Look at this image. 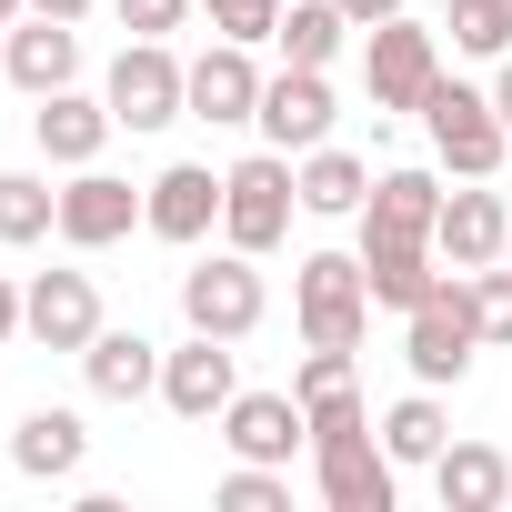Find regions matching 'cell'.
I'll return each mask as SVG.
<instances>
[{"instance_id": "obj_1", "label": "cell", "mask_w": 512, "mask_h": 512, "mask_svg": "<svg viewBox=\"0 0 512 512\" xmlns=\"http://www.w3.org/2000/svg\"><path fill=\"white\" fill-rule=\"evenodd\" d=\"M292 211H302V171H292V151H251V161H231L221 171V241L231 251H251V262H262V251H282L292 241Z\"/></svg>"}, {"instance_id": "obj_2", "label": "cell", "mask_w": 512, "mask_h": 512, "mask_svg": "<svg viewBox=\"0 0 512 512\" xmlns=\"http://www.w3.org/2000/svg\"><path fill=\"white\" fill-rule=\"evenodd\" d=\"M422 131H432V151H442V171L452 181H492L502 161H512V121L492 111V91H472V81H432V101H422Z\"/></svg>"}, {"instance_id": "obj_3", "label": "cell", "mask_w": 512, "mask_h": 512, "mask_svg": "<svg viewBox=\"0 0 512 512\" xmlns=\"http://www.w3.org/2000/svg\"><path fill=\"white\" fill-rule=\"evenodd\" d=\"M292 312H302V342L362 352V332H372V282H362V251H302V262H292Z\"/></svg>"}, {"instance_id": "obj_4", "label": "cell", "mask_w": 512, "mask_h": 512, "mask_svg": "<svg viewBox=\"0 0 512 512\" xmlns=\"http://www.w3.org/2000/svg\"><path fill=\"white\" fill-rule=\"evenodd\" d=\"M101 101L121 131H171V121H191V61L171 41H121V61L101 71Z\"/></svg>"}, {"instance_id": "obj_5", "label": "cell", "mask_w": 512, "mask_h": 512, "mask_svg": "<svg viewBox=\"0 0 512 512\" xmlns=\"http://www.w3.org/2000/svg\"><path fill=\"white\" fill-rule=\"evenodd\" d=\"M262 312H272V292H262V262L251 251H211V262H191L181 272V322L191 332H211V342H251L262 332Z\"/></svg>"}, {"instance_id": "obj_6", "label": "cell", "mask_w": 512, "mask_h": 512, "mask_svg": "<svg viewBox=\"0 0 512 512\" xmlns=\"http://www.w3.org/2000/svg\"><path fill=\"white\" fill-rule=\"evenodd\" d=\"M432 81H442V41L412 11H392V21L362 31V91H372V111H422Z\"/></svg>"}, {"instance_id": "obj_7", "label": "cell", "mask_w": 512, "mask_h": 512, "mask_svg": "<svg viewBox=\"0 0 512 512\" xmlns=\"http://www.w3.org/2000/svg\"><path fill=\"white\" fill-rule=\"evenodd\" d=\"M472 352H482V322H472V282L462 272H442V292L422 302V312H402V362H412V382H462L472 372Z\"/></svg>"}, {"instance_id": "obj_8", "label": "cell", "mask_w": 512, "mask_h": 512, "mask_svg": "<svg viewBox=\"0 0 512 512\" xmlns=\"http://www.w3.org/2000/svg\"><path fill=\"white\" fill-rule=\"evenodd\" d=\"M372 432H382V422L312 442V482H322V502H332V512H392V492H402V462H392Z\"/></svg>"}, {"instance_id": "obj_9", "label": "cell", "mask_w": 512, "mask_h": 512, "mask_svg": "<svg viewBox=\"0 0 512 512\" xmlns=\"http://www.w3.org/2000/svg\"><path fill=\"white\" fill-rule=\"evenodd\" d=\"M141 231L171 241V251L211 241V231H221V171H211V161H171V171H151V181H141Z\"/></svg>"}, {"instance_id": "obj_10", "label": "cell", "mask_w": 512, "mask_h": 512, "mask_svg": "<svg viewBox=\"0 0 512 512\" xmlns=\"http://www.w3.org/2000/svg\"><path fill=\"white\" fill-rule=\"evenodd\" d=\"M221 442H231V462H282L292 472V452H312V412H302V392H231Z\"/></svg>"}, {"instance_id": "obj_11", "label": "cell", "mask_w": 512, "mask_h": 512, "mask_svg": "<svg viewBox=\"0 0 512 512\" xmlns=\"http://www.w3.org/2000/svg\"><path fill=\"white\" fill-rule=\"evenodd\" d=\"M251 121H262V141H272V151H292V161H302V151H322V141H332V121H342V111H332V71H292V61H282V71L262 81V111H251Z\"/></svg>"}, {"instance_id": "obj_12", "label": "cell", "mask_w": 512, "mask_h": 512, "mask_svg": "<svg viewBox=\"0 0 512 512\" xmlns=\"http://www.w3.org/2000/svg\"><path fill=\"white\" fill-rule=\"evenodd\" d=\"M131 231H141V191H131L121 171L91 161V171L61 181V241H71V251H111V241H131Z\"/></svg>"}, {"instance_id": "obj_13", "label": "cell", "mask_w": 512, "mask_h": 512, "mask_svg": "<svg viewBox=\"0 0 512 512\" xmlns=\"http://www.w3.org/2000/svg\"><path fill=\"white\" fill-rule=\"evenodd\" d=\"M101 332V292H91V272H31L21 282V342H41V352H81Z\"/></svg>"}, {"instance_id": "obj_14", "label": "cell", "mask_w": 512, "mask_h": 512, "mask_svg": "<svg viewBox=\"0 0 512 512\" xmlns=\"http://www.w3.org/2000/svg\"><path fill=\"white\" fill-rule=\"evenodd\" d=\"M502 241H512V201H502L492 181H462V191H442L432 251H442L452 272H482V262H502Z\"/></svg>"}, {"instance_id": "obj_15", "label": "cell", "mask_w": 512, "mask_h": 512, "mask_svg": "<svg viewBox=\"0 0 512 512\" xmlns=\"http://www.w3.org/2000/svg\"><path fill=\"white\" fill-rule=\"evenodd\" d=\"M0 71H11L31 101H51V91H71L81 81V21H51V11H21L11 21V41H0Z\"/></svg>"}, {"instance_id": "obj_16", "label": "cell", "mask_w": 512, "mask_h": 512, "mask_svg": "<svg viewBox=\"0 0 512 512\" xmlns=\"http://www.w3.org/2000/svg\"><path fill=\"white\" fill-rule=\"evenodd\" d=\"M111 101H91V91H51V101H31V141H41V161L51 171H91L101 151H111Z\"/></svg>"}, {"instance_id": "obj_17", "label": "cell", "mask_w": 512, "mask_h": 512, "mask_svg": "<svg viewBox=\"0 0 512 512\" xmlns=\"http://www.w3.org/2000/svg\"><path fill=\"white\" fill-rule=\"evenodd\" d=\"M262 61H251V41H211L201 61H191V121H211V131H231V121H251L262 111Z\"/></svg>"}, {"instance_id": "obj_18", "label": "cell", "mask_w": 512, "mask_h": 512, "mask_svg": "<svg viewBox=\"0 0 512 512\" xmlns=\"http://www.w3.org/2000/svg\"><path fill=\"white\" fill-rule=\"evenodd\" d=\"M241 392V372H231V342H211V332H191L181 352H161V402L181 412V422H221V402Z\"/></svg>"}, {"instance_id": "obj_19", "label": "cell", "mask_w": 512, "mask_h": 512, "mask_svg": "<svg viewBox=\"0 0 512 512\" xmlns=\"http://www.w3.org/2000/svg\"><path fill=\"white\" fill-rule=\"evenodd\" d=\"M442 251L432 241H382V231H362V282H372V312H422L432 292H442Z\"/></svg>"}, {"instance_id": "obj_20", "label": "cell", "mask_w": 512, "mask_h": 512, "mask_svg": "<svg viewBox=\"0 0 512 512\" xmlns=\"http://www.w3.org/2000/svg\"><path fill=\"white\" fill-rule=\"evenodd\" d=\"M81 462H91V422L81 412H21L11 422V472L21 482H81Z\"/></svg>"}, {"instance_id": "obj_21", "label": "cell", "mask_w": 512, "mask_h": 512, "mask_svg": "<svg viewBox=\"0 0 512 512\" xmlns=\"http://www.w3.org/2000/svg\"><path fill=\"white\" fill-rule=\"evenodd\" d=\"M81 382L101 392V402H141V392H161V342L151 332H91L81 342Z\"/></svg>"}, {"instance_id": "obj_22", "label": "cell", "mask_w": 512, "mask_h": 512, "mask_svg": "<svg viewBox=\"0 0 512 512\" xmlns=\"http://www.w3.org/2000/svg\"><path fill=\"white\" fill-rule=\"evenodd\" d=\"M432 492H442V512H502L512 502V452L502 442H442Z\"/></svg>"}, {"instance_id": "obj_23", "label": "cell", "mask_w": 512, "mask_h": 512, "mask_svg": "<svg viewBox=\"0 0 512 512\" xmlns=\"http://www.w3.org/2000/svg\"><path fill=\"white\" fill-rule=\"evenodd\" d=\"M432 221H442V181L432 171H382L372 201H362V231H382V241H432Z\"/></svg>"}, {"instance_id": "obj_24", "label": "cell", "mask_w": 512, "mask_h": 512, "mask_svg": "<svg viewBox=\"0 0 512 512\" xmlns=\"http://www.w3.org/2000/svg\"><path fill=\"white\" fill-rule=\"evenodd\" d=\"M442 442H452V412H442V392H432V382H412V392L382 412V452H392L402 472H432V462H442Z\"/></svg>"}, {"instance_id": "obj_25", "label": "cell", "mask_w": 512, "mask_h": 512, "mask_svg": "<svg viewBox=\"0 0 512 512\" xmlns=\"http://www.w3.org/2000/svg\"><path fill=\"white\" fill-rule=\"evenodd\" d=\"M292 171H302V211H322V221H362V201H372V171H362L352 151H332V141H322V151H302Z\"/></svg>"}, {"instance_id": "obj_26", "label": "cell", "mask_w": 512, "mask_h": 512, "mask_svg": "<svg viewBox=\"0 0 512 512\" xmlns=\"http://www.w3.org/2000/svg\"><path fill=\"white\" fill-rule=\"evenodd\" d=\"M282 61L292 71H332L342 61V41H352V21H342V0H282Z\"/></svg>"}, {"instance_id": "obj_27", "label": "cell", "mask_w": 512, "mask_h": 512, "mask_svg": "<svg viewBox=\"0 0 512 512\" xmlns=\"http://www.w3.org/2000/svg\"><path fill=\"white\" fill-rule=\"evenodd\" d=\"M41 231H61V191H51V171H0V251H31Z\"/></svg>"}, {"instance_id": "obj_28", "label": "cell", "mask_w": 512, "mask_h": 512, "mask_svg": "<svg viewBox=\"0 0 512 512\" xmlns=\"http://www.w3.org/2000/svg\"><path fill=\"white\" fill-rule=\"evenodd\" d=\"M221 512H292V472L282 462H231L221 472Z\"/></svg>"}, {"instance_id": "obj_29", "label": "cell", "mask_w": 512, "mask_h": 512, "mask_svg": "<svg viewBox=\"0 0 512 512\" xmlns=\"http://www.w3.org/2000/svg\"><path fill=\"white\" fill-rule=\"evenodd\" d=\"M452 51H472V61H502L512 51V11H502V0H452Z\"/></svg>"}, {"instance_id": "obj_30", "label": "cell", "mask_w": 512, "mask_h": 512, "mask_svg": "<svg viewBox=\"0 0 512 512\" xmlns=\"http://www.w3.org/2000/svg\"><path fill=\"white\" fill-rule=\"evenodd\" d=\"M201 11H211V41H251V51L282 31V0H201Z\"/></svg>"}, {"instance_id": "obj_31", "label": "cell", "mask_w": 512, "mask_h": 512, "mask_svg": "<svg viewBox=\"0 0 512 512\" xmlns=\"http://www.w3.org/2000/svg\"><path fill=\"white\" fill-rule=\"evenodd\" d=\"M472 282V322H482V342H512V262H482V272H462Z\"/></svg>"}, {"instance_id": "obj_32", "label": "cell", "mask_w": 512, "mask_h": 512, "mask_svg": "<svg viewBox=\"0 0 512 512\" xmlns=\"http://www.w3.org/2000/svg\"><path fill=\"white\" fill-rule=\"evenodd\" d=\"M111 11H121V31H131V41H171V31L201 11V0H111Z\"/></svg>"}, {"instance_id": "obj_33", "label": "cell", "mask_w": 512, "mask_h": 512, "mask_svg": "<svg viewBox=\"0 0 512 512\" xmlns=\"http://www.w3.org/2000/svg\"><path fill=\"white\" fill-rule=\"evenodd\" d=\"M292 392H302V402H322V392H352V352L312 342V352H302V372H292Z\"/></svg>"}, {"instance_id": "obj_34", "label": "cell", "mask_w": 512, "mask_h": 512, "mask_svg": "<svg viewBox=\"0 0 512 512\" xmlns=\"http://www.w3.org/2000/svg\"><path fill=\"white\" fill-rule=\"evenodd\" d=\"M312 412V442H332V432H362L372 412H362V392H322V402H302Z\"/></svg>"}, {"instance_id": "obj_35", "label": "cell", "mask_w": 512, "mask_h": 512, "mask_svg": "<svg viewBox=\"0 0 512 512\" xmlns=\"http://www.w3.org/2000/svg\"><path fill=\"white\" fill-rule=\"evenodd\" d=\"M11 342H21V282L0 272V352H11Z\"/></svg>"}, {"instance_id": "obj_36", "label": "cell", "mask_w": 512, "mask_h": 512, "mask_svg": "<svg viewBox=\"0 0 512 512\" xmlns=\"http://www.w3.org/2000/svg\"><path fill=\"white\" fill-rule=\"evenodd\" d=\"M392 11H412V0H342V21H352V31H372V21H392Z\"/></svg>"}, {"instance_id": "obj_37", "label": "cell", "mask_w": 512, "mask_h": 512, "mask_svg": "<svg viewBox=\"0 0 512 512\" xmlns=\"http://www.w3.org/2000/svg\"><path fill=\"white\" fill-rule=\"evenodd\" d=\"M492 111H502V121H512V51H502V61H492Z\"/></svg>"}, {"instance_id": "obj_38", "label": "cell", "mask_w": 512, "mask_h": 512, "mask_svg": "<svg viewBox=\"0 0 512 512\" xmlns=\"http://www.w3.org/2000/svg\"><path fill=\"white\" fill-rule=\"evenodd\" d=\"M31 11H51V21H91L101 0H31Z\"/></svg>"}, {"instance_id": "obj_39", "label": "cell", "mask_w": 512, "mask_h": 512, "mask_svg": "<svg viewBox=\"0 0 512 512\" xmlns=\"http://www.w3.org/2000/svg\"><path fill=\"white\" fill-rule=\"evenodd\" d=\"M21 11H31V0H0V31H11V21H21Z\"/></svg>"}, {"instance_id": "obj_40", "label": "cell", "mask_w": 512, "mask_h": 512, "mask_svg": "<svg viewBox=\"0 0 512 512\" xmlns=\"http://www.w3.org/2000/svg\"><path fill=\"white\" fill-rule=\"evenodd\" d=\"M502 262H512V241H502Z\"/></svg>"}, {"instance_id": "obj_41", "label": "cell", "mask_w": 512, "mask_h": 512, "mask_svg": "<svg viewBox=\"0 0 512 512\" xmlns=\"http://www.w3.org/2000/svg\"><path fill=\"white\" fill-rule=\"evenodd\" d=\"M0 41H11V31H0Z\"/></svg>"}, {"instance_id": "obj_42", "label": "cell", "mask_w": 512, "mask_h": 512, "mask_svg": "<svg viewBox=\"0 0 512 512\" xmlns=\"http://www.w3.org/2000/svg\"><path fill=\"white\" fill-rule=\"evenodd\" d=\"M502 11H512V0H502Z\"/></svg>"}]
</instances>
